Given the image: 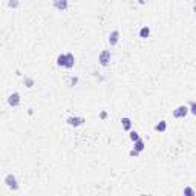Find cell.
Returning a JSON list of instances; mask_svg holds the SVG:
<instances>
[{"label":"cell","mask_w":196,"mask_h":196,"mask_svg":"<svg viewBox=\"0 0 196 196\" xmlns=\"http://www.w3.org/2000/svg\"><path fill=\"white\" fill-rule=\"evenodd\" d=\"M74 64H75L74 55H72V54H66V63H64V67L70 69V67H74Z\"/></svg>","instance_id":"ba28073f"},{"label":"cell","mask_w":196,"mask_h":196,"mask_svg":"<svg viewBox=\"0 0 196 196\" xmlns=\"http://www.w3.org/2000/svg\"><path fill=\"white\" fill-rule=\"evenodd\" d=\"M167 129V123L166 121H160L158 124L155 126V130H158V132H164Z\"/></svg>","instance_id":"30bf717a"},{"label":"cell","mask_w":196,"mask_h":196,"mask_svg":"<svg viewBox=\"0 0 196 196\" xmlns=\"http://www.w3.org/2000/svg\"><path fill=\"white\" fill-rule=\"evenodd\" d=\"M188 110H190V112H191V113H193V115H194V113H196V104H194V103H193V101H191V103H190V109H188Z\"/></svg>","instance_id":"2e32d148"},{"label":"cell","mask_w":196,"mask_h":196,"mask_svg":"<svg viewBox=\"0 0 196 196\" xmlns=\"http://www.w3.org/2000/svg\"><path fill=\"white\" fill-rule=\"evenodd\" d=\"M8 104L11 107H17L20 104V94L19 92H12L9 97H8Z\"/></svg>","instance_id":"277c9868"},{"label":"cell","mask_w":196,"mask_h":196,"mask_svg":"<svg viewBox=\"0 0 196 196\" xmlns=\"http://www.w3.org/2000/svg\"><path fill=\"white\" fill-rule=\"evenodd\" d=\"M138 153H139L138 150H132V152H130V156H136Z\"/></svg>","instance_id":"d6986e66"},{"label":"cell","mask_w":196,"mask_h":196,"mask_svg":"<svg viewBox=\"0 0 196 196\" xmlns=\"http://www.w3.org/2000/svg\"><path fill=\"white\" fill-rule=\"evenodd\" d=\"M121 123H123V127H124V130H130V126H132V123H130V120L127 118V116H126V118H123V120H121Z\"/></svg>","instance_id":"4fadbf2b"},{"label":"cell","mask_w":196,"mask_h":196,"mask_svg":"<svg viewBox=\"0 0 196 196\" xmlns=\"http://www.w3.org/2000/svg\"><path fill=\"white\" fill-rule=\"evenodd\" d=\"M110 58H112V54H110L109 49H104V51L100 52L98 60H100V64H101V66H107V64L110 63Z\"/></svg>","instance_id":"6da1fadb"},{"label":"cell","mask_w":196,"mask_h":196,"mask_svg":"<svg viewBox=\"0 0 196 196\" xmlns=\"http://www.w3.org/2000/svg\"><path fill=\"white\" fill-rule=\"evenodd\" d=\"M184 194H185V196H194V191H193V188L187 187V188L184 190Z\"/></svg>","instance_id":"5bb4252c"},{"label":"cell","mask_w":196,"mask_h":196,"mask_svg":"<svg viewBox=\"0 0 196 196\" xmlns=\"http://www.w3.org/2000/svg\"><path fill=\"white\" fill-rule=\"evenodd\" d=\"M5 184H6L9 188H12V190H17V188H19V185H17V179H15V176H14L12 173H9V175H6V176H5Z\"/></svg>","instance_id":"7a4b0ae2"},{"label":"cell","mask_w":196,"mask_h":196,"mask_svg":"<svg viewBox=\"0 0 196 196\" xmlns=\"http://www.w3.org/2000/svg\"><path fill=\"white\" fill-rule=\"evenodd\" d=\"M64 63H66V54H60V55L57 57V64L64 67Z\"/></svg>","instance_id":"8fae6325"},{"label":"cell","mask_w":196,"mask_h":196,"mask_svg":"<svg viewBox=\"0 0 196 196\" xmlns=\"http://www.w3.org/2000/svg\"><path fill=\"white\" fill-rule=\"evenodd\" d=\"M67 5H69L67 0H54V6L58 11H66L67 9Z\"/></svg>","instance_id":"52a82bcc"},{"label":"cell","mask_w":196,"mask_h":196,"mask_svg":"<svg viewBox=\"0 0 196 196\" xmlns=\"http://www.w3.org/2000/svg\"><path fill=\"white\" fill-rule=\"evenodd\" d=\"M66 123H67L69 126L77 127V126H81V124L84 123V118H83V116H69V118L66 120Z\"/></svg>","instance_id":"3957f363"},{"label":"cell","mask_w":196,"mask_h":196,"mask_svg":"<svg viewBox=\"0 0 196 196\" xmlns=\"http://www.w3.org/2000/svg\"><path fill=\"white\" fill-rule=\"evenodd\" d=\"M100 116H101V118H106V116H107V113H106V112H101V115H100Z\"/></svg>","instance_id":"ffe728a7"},{"label":"cell","mask_w":196,"mask_h":196,"mask_svg":"<svg viewBox=\"0 0 196 196\" xmlns=\"http://www.w3.org/2000/svg\"><path fill=\"white\" fill-rule=\"evenodd\" d=\"M150 35V29L147 28V26H143L141 29H139V37L141 38H147Z\"/></svg>","instance_id":"9c48e42d"},{"label":"cell","mask_w":196,"mask_h":196,"mask_svg":"<svg viewBox=\"0 0 196 196\" xmlns=\"http://www.w3.org/2000/svg\"><path fill=\"white\" fill-rule=\"evenodd\" d=\"M187 113H188L187 106H179V107H176V109L173 110V116H175V118H184Z\"/></svg>","instance_id":"5b68a950"},{"label":"cell","mask_w":196,"mask_h":196,"mask_svg":"<svg viewBox=\"0 0 196 196\" xmlns=\"http://www.w3.org/2000/svg\"><path fill=\"white\" fill-rule=\"evenodd\" d=\"M135 150H138V152H143L144 150V141L143 139H136L135 141Z\"/></svg>","instance_id":"7c38bea8"},{"label":"cell","mask_w":196,"mask_h":196,"mask_svg":"<svg viewBox=\"0 0 196 196\" xmlns=\"http://www.w3.org/2000/svg\"><path fill=\"white\" fill-rule=\"evenodd\" d=\"M118 40H120V32L115 29V31H112L110 35H109V45H110V46H115L116 43H118Z\"/></svg>","instance_id":"8992f818"},{"label":"cell","mask_w":196,"mask_h":196,"mask_svg":"<svg viewBox=\"0 0 196 196\" xmlns=\"http://www.w3.org/2000/svg\"><path fill=\"white\" fill-rule=\"evenodd\" d=\"M25 81H26V84H28V88H32V84H34V81L31 80V78H25Z\"/></svg>","instance_id":"ac0fdd59"},{"label":"cell","mask_w":196,"mask_h":196,"mask_svg":"<svg viewBox=\"0 0 196 196\" xmlns=\"http://www.w3.org/2000/svg\"><path fill=\"white\" fill-rule=\"evenodd\" d=\"M130 139H132V141H136V139H139V135H138V132H130Z\"/></svg>","instance_id":"9a60e30c"},{"label":"cell","mask_w":196,"mask_h":196,"mask_svg":"<svg viewBox=\"0 0 196 196\" xmlns=\"http://www.w3.org/2000/svg\"><path fill=\"white\" fill-rule=\"evenodd\" d=\"M11 8H17L19 6V2H17V0H9V3H8Z\"/></svg>","instance_id":"e0dca14e"}]
</instances>
